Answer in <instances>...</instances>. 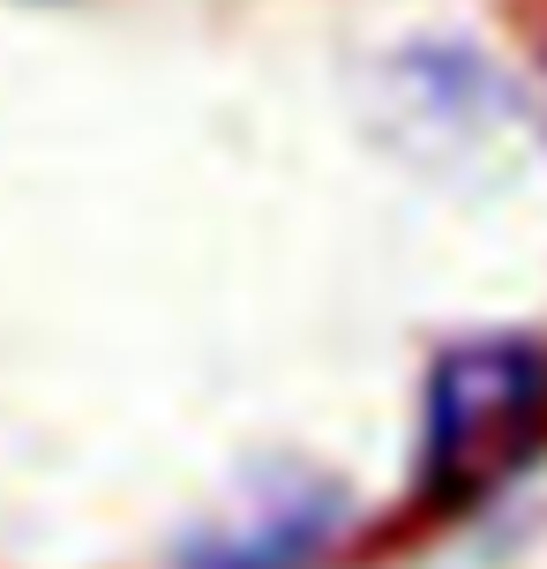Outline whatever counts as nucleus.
Listing matches in <instances>:
<instances>
[{
	"label": "nucleus",
	"mask_w": 547,
	"mask_h": 569,
	"mask_svg": "<svg viewBox=\"0 0 547 569\" xmlns=\"http://www.w3.org/2000/svg\"><path fill=\"white\" fill-rule=\"evenodd\" d=\"M547 442V345L480 330L435 352L420 412V495L428 510H473Z\"/></svg>",
	"instance_id": "1"
},
{
	"label": "nucleus",
	"mask_w": 547,
	"mask_h": 569,
	"mask_svg": "<svg viewBox=\"0 0 547 569\" xmlns=\"http://www.w3.org/2000/svg\"><path fill=\"white\" fill-rule=\"evenodd\" d=\"M338 525H346V495L330 480L286 472L278 487H262V495H240V510L218 532H202L180 555V569H308L330 547Z\"/></svg>",
	"instance_id": "2"
}]
</instances>
